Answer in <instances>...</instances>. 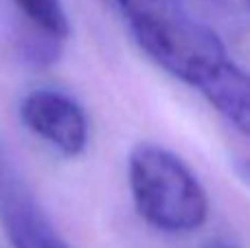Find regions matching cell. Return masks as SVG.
Segmentation results:
<instances>
[{
  "label": "cell",
  "mask_w": 250,
  "mask_h": 248,
  "mask_svg": "<svg viewBox=\"0 0 250 248\" xmlns=\"http://www.w3.org/2000/svg\"><path fill=\"white\" fill-rule=\"evenodd\" d=\"M129 35L156 66L204 97L229 125L250 127L248 75L220 35L198 20L187 0H112Z\"/></svg>",
  "instance_id": "1"
},
{
  "label": "cell",
  "mask_w": 250,
  "mask_h": 248,
  "mask_svg": "<svg viewBox=\"0 0 250 248\" xmlns=\"http://www.w3.org/2000/svg\"><path fill=\"white\" fill-rule=\"evenodd\" d=\"M127 185L136 213L156 231L193 233L208 218L207 189L167 147L136 145L127 158Z\"/></svg>",
  "instance_id": "2"
},
{
  "label": "cell",
  "mask_w": 250,
  "mask_h": 248,
  "mask_svg": "<svg viewBox=\"0 0 250 248\" xmlns=\"http://www.w3.org/2000/svg\"><path fill=\"white\" fill-rule=\"evenodd\" d=\"M0 222L13 248H73L57 233L35 198L13 178L0 174Z\"/></svg>",
  "instance_id": "4"
},
{
  "label": "cell",
  "mask_w": 250,
  "mask_h": 248,
  "mask_svg": "<svg viewBox=\"0 0 250 248\" xmlns=\"http://www.w3.org/2000/svg\"><path fill=\"white\" fill-rule=\"evenodd\" d=\"M16 13L24 20L22 33L64 44L70 38V18L62 0H9Z\"/></svg>",
  "instance_id": "5"
},
{
  "label": "cell",
  "mask_w": 250,
  "mask_h": 248,
  "mask_svg": "<svg viewBox=\"0 0 250 248\" xmlns=\"http://www.w3.org/2000/svg\"><path fill=\"white\" fill-rule=\"evenodd\" d=\"M20 121L38 139L68 158L86 152L90 139L88 114L75 97L55 88H35L20 101Z\"/></svg>",
  "instance_id": "3"
},
{
  "label": "cell",
  "mask_w": 250,
  "mask_h": 248,
  "mask_svg": "<svg viewBox=\"0 0 250 248\" xmlns=\"http://www.w3.org/2000/svg\"><path fill=\"white\" fill-rule=\"evenodd\" d=\"M207 248H235L233 244H226V242H211Z\"/></svg>",
  "instance_id": "6"
},
{
  "label": "cell",
  "mask_w": 250,
  "mask_h": 248,
  "mask_svg": "<svg viewBox=\"0 0 250 248\" xmlns=\"http://www.w3.org/2000/svg\"><path fill=\"white\" fill-rule=\"evenodd\" d=\"M226 2H233V0H226ZM235 2H239V4H242V7H244V4H246L248 0H235Z\"/></svg>",
  "instance_id": "7"
}]
</instances>
